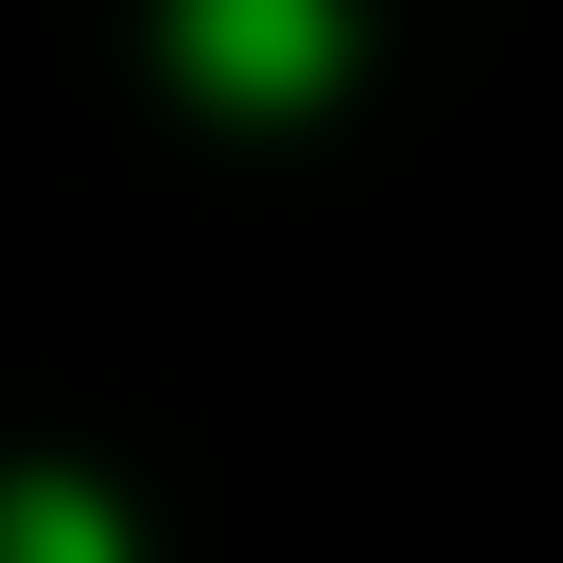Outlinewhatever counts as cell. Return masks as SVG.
Returning a JSON list of instances; mask_svg holds the SVG:
<instances>
[{
	"instance_id": "6da1fadb",
	"label": "cell",
	"mask_w": 563,
	"mask_h": 563,
	"mask_svg": "<svg viewBox=\"0 0 563 563\" xmlns=\"http://www.w3.org/2000/svg\"><path fill=\"white\" fill-rule=\"evenodd\" d=\"M176 53H194V88L282 106V88L334 70V0H176Z\"/></svg>"
}]
</instances>
